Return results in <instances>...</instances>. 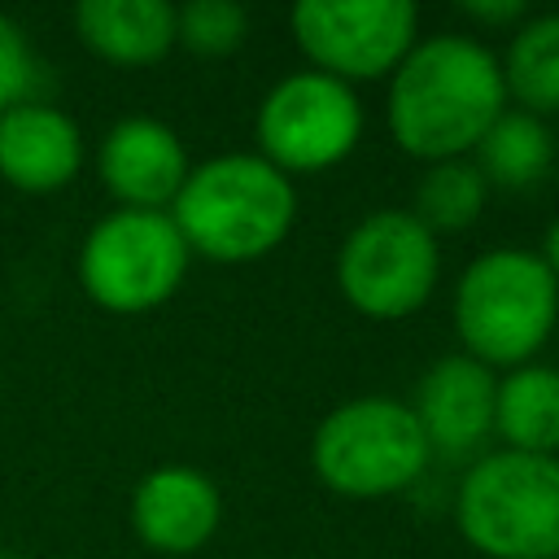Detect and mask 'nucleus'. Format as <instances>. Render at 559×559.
<instances>
[{"label": "nucleus", "mask_w": 559, "mask_h": 559, "mask_svg": "<svg viewBox=\"0 0 559 559\" xmlns=\"http://www.w3.org/2000/svg\"><path fill=\"white\" fill-rule=\"evenodd\" d=\"M188 271V245L162 210L105 214L79 253L83 288L109 310H148L166 301Z\"/></svg>", "instance_id": "6"}, {"label": "nucleus", "mask_w": 559, "mask_h": 559, "mask_svg": "<svg viewBox=\"0 0 559 559\" xmlns=\"http://www.w3.org/2000/svg\"><path fill=\"white\" fill-rule=\"evenodd\" d=\"M218 489L197 467H157L135 485L131 520L153 550H197L218 528Z\"/></svg>", "instance_id": "12"}, {"label": "nucleus", "mask_w": 559, "mask_h": 559, "mask_svg": "<svg viewBox=\"0 0 559 559\" xmlns=\"http://www.w3.org/2000/svg\"><path fill=\"white\" fill-rule=\"evenodd\" d=\"M493 428L520 454L559 450V371L524 362L493 389Z\"/></svg>", "instance_id": "15"}, {"label": "nucleus", "mask_w": 559, "mask_h": 559, "mask_svg": "<svg viewBox=\"0 0 559 559\" xmlns=\"http://www.w3.org/2000/svg\"><path fill=\"white\" fill-rule=\"evenodd\" d=\"M493 389L498 380L472 354H450L432 362L411 406L428 441V454H441V459L476 454L493 428Z\"/></svg>", "instance_id": "10"}, {"label": "nucleus", "mask_w": 559, "mask_h": 559, "mask_svg": "<svg viewBox=\"0 0 559 559\" xmlns=\"http://www.w3.org/2000/svg\"><path fill=\"white\" fill-rule=\"evenodd\" d=\"M310 463L319 480L345 498H384L419 480L428 441L411 406L393 397H354L319 419Z\"/></svg>", "instance_id": "5"}, {"label": "nucleus", "mask_w": 559, "mask_h": 559, "mask_svg": "<svg viewBox=\"0 0 559 559\" xmlns=\"http://www.w3.org/2000/svg\"><path fill=\"white\" fill-rule=\"evenodd\" d=\"M74 26L100 57L122 66L157 61L175 44V9L166 0H83Z\"/></svg>", "instance_id": "14"}, {"label": "nucleus", "mask_w": 559, "mask_h": 559, "mask_svg": "<svg viewBox=\"0 0 559 559\" xmlns=\"http://www.w3.org/2000/svg\"><path fill=\"white\" fill-rule=\"evenodd\" d=\"M79 162H83V135L61 109L31 100L0 114V175L9 183L48 192L70 183Z\"/></svg>", "instance_id": "13"}, {"label": "nucleus", "mask_w": 559, "mask_h": 559, "mask_svg": "<svg viewBox=\"0 0 559 559\" xmlns=\"http://www.w3.org/2000/svg\"><path fill=\"white\" fill-rule=\"evenodd\" d=\"M301 52L341 83L397 70L415 44L411 0H306L293 9Z\"/></svg>", "instance_id": "9"}, {"label": "nucleus", "mask_w": 559, "mask_h": 559, "mask_svg": "<svg viewBox=\"0 0 559 559\" xmlns=\"http://www.w3.org/2000/svg\"><path fill=\"white\" fill-rule=\"evenodd\" d=\"M537 258L546 262V271H550V275H555V284H559V218L546 227V249H542Z\"/></svg>", "instance_id": "22"}, {"label": "nucleus", "mask_w": 559, "mask_h": 559, "mask_svg": "<svg viewBox=\"0 0 559 559\" xmlns=\"http://www.w3.org/2000/svg\"><path fill=\"white\" fill-rule=\"evenodd\" d=\"M362 135V105L349 83L297 70L280 79L258 109L262 157L275 170H323L336 166Z\"/></svg>", "instance_id": "8"}, {"label": "nucleus", "mask_w": 559, "mask_h": 559, "mask_svg": "<svg viewBox=\"0 0 559 559\" xmlns=\"http://www.w3.org/2000/svg\"><path fill=\"white\" fill-rule=\"evenodd\" d=\"M485 179L472 162L463 157H445V162H432L424 175H419V188H415V218L428 227V231H459L467 223H476L480 205H485Z\"/></svg>", "instance_id": "18"}, {"label": "nucleus", "mask_w": 559, "mask_h": 559, "mask_svg": "<svg viewBox=\"0 0 559 559\" xmlns=\"http://www.w3.org/2000/svg\"><path fill=\"white\" fill-rule=\"evenodd\" d=\"M502 83H507V96L524 105V114L542 118L559 109V13L528 17L515 31L507 48Z\"/></svg>", "instance_id": "17"}, {"label": "nucleus", "mask_w": 559, "mask_h": 559, "mask_svg": "<svg viewBox=\"0 0 559 559\" xmlns=\"http://www.w3.org/2000/svg\"><path fill=\"white\" fill-rule=\"evenodd\" d=\"M463 13L476 22H489V26H507V22H520L528 9H524V0H463Z\"/></svg>", "instance_id": "21"}, {"label": "nucleus", "mask_w": 559, "mask_h": 559, "mask_svg": "<svg viewBox=\"0 0 559 559\" xmlns=\"http://www.w3.org/2000/svg\"><path fill=\"white\" fill-rule=\"evenodd\" d=\"M507 109L498 57L467 35H432L411 44L389 87V131L424 162H445L493 127Z\"/></svg>", "instance_id": "1"}, {"label": "nucleus", "mask_w": 559, "mask_h": 559, "mask_svg": "<svg viewBox=\"0 0 559 559\" xmlns=\"http://www.w3.org/2000/svg\"><path fill=\"white\" fill-rule=\"evenodd\" d=\"M559 319V284L537 253L489 249L454 293V323L476 362H524L546 345Z\"/></svg>", "instance_id": "4"}, {"label": "nucleus", "mask_w": 559, "mask_h": 559, "mask_svg": "<svg viewBox=\"0 0 559 559\" xmlns=\"http://www.w3.org/2000/svg\"><path fill=\"white\" fill-rule=\"evenodd\" d=\"M437 266V240L411 210H376L345 236L336 253V284L354 310L371 319H402L428 301Z\"/></svg>", "instance_id": "7"}, {"label": "nucleus", "mask_w": 559, "mask_h": 559, "mask_svg": "<svg viewBox=\"0 0 559 559\" xmlns=\"http://www.w3.org/2000/svg\"><path fill=\"white\" fill-rule=\"evenodd\" d=\"M454 515L489 559H559V459L498 450L467 467Z\"/></svg>", "instance_id": "3"}, {"label": "nucleus", "mask_w": 559, "mask_h": 559, "mask_svg": "<svg viewBox=\"0 0 559 559\" xmlns=\"http://www.w3.org/2000/svg\"><path fill=\"white\" fill-rule=\"evenodd\" d=\"M245 26L249 17L236 0H192L175 13V39H183L192 52H205V57L231 52L245 39Z\"/></svg>", "instance_id": "19"}, {"label": "nucleus", "mask_w": 559, "mask_h": 559, "mask_svg": "<svg viewBox=\"0 0 559 559\" xmlns=\"http://www.w3.org/2000/svg\"><path fill=\"white\" fill-rule=\"evenodd\" d=\"M297 214V192L284 170L258 153H223L188 170L175 192L170 223L179 227L188 253L218 262H249L271 253Z\"/></svg>", "instance_id": "2"}, {"label": "nucleus", "mask_w": 559, "mask_h": 559, "mask_svg": "<svg viewBox=\"0 0 559 559\" xmlns=\"http://www.w3.org/2000/svg\"><path fill=\"white\" fill-rule=\"evenodd\" d=\"M100 179L127 210H157L183 188L188 153L166 122L122 118L100 140Z\"/></svg>", "instance_id": "11"}, {"label": "nucleus", "mask_w": 559, "mask_h": 559, "mask_svg": "<svg viewBox=\"0 0 559 559\" xmlns=\"http://www.w3.org/2000/svg\"><path fill=\"white\" fill-rule=\"evenodd\" d=\"M0 559H9V555H4V550H0Z\"/></svg>", "instance_id": "23"}, {"label": "nucleus", "mask_w": 559, "mask_h": 559, "mask_svg": "<svg viewBox=\"0 0 559 559\" xmlns=\"http://www.w3.org/2000/svg\"><path fill=\"white\" fill-rule=\"evenodd\" d=\"M39 87H44L39 57L31 52L22 26L0 13V114H9L13 105H31Z\"/></svg>", "instance_id": "20"}, {"label": "nucleus", "mask_w": 559, "mask_h": 559, "mask_svg": "<svg viewBox=\"0 0 559 559\" xmlns=\"http://www.w3.org/2000/svg\"><path fill=\"white\" fill-rule=\"evenodd\" d=\"M555 157V140L537 114L524 109H502L493 127L476 140V170L485 183L498 188H533Z\"/></svg>", "instance_id": "16"}]
</instances>
